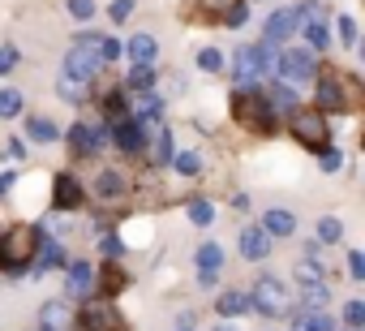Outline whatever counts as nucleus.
<instances>
[{"mask_svg": "<svg viewBox=\"0 0 365 331\" xmlns=\"http://www.w3.org/2000/svg\"><path fill=\"white\" fill-rule=\"evenodd\" d=\"M314 78H318V112H361L365 91L352 73L327 69V73H314Z\"/></svg>", "mask_w": 365, "mask_h": 331, "instance_id": "1", "label": "nucleus"}, {"mask_svg": "<svg viewBox=\"0 0 365 331\" xmlns=\"http://www.w3.org/2000/svg\"><path fill=\"white\" fill-rule=\"evenodd\" d=\"M35 250H39V228H31V224H18V228H9L5 237H0V271L22 275V271L31 267Z\"/></svg>", "mask_w": 365, "mask_h": 331, "instance_id": "2", "label": "nucleus"}, {"mask_svg": "<svg viewBox=\"0 0 365 331\" xmlns=\"http://www.w3.org/2000/svg\"><path fill=\"white\" fill-rule=\"evenodd\" d=\"M99 69H103V56H99V35H82V39H73V48L65 52V78H69V82L91 86V82L99 78Z\"/></svg>", "mask_w": 365, "mask_h": 331, "instance_id": "3", "label": "nucleus"}, {"mask_svg": "<svg viewBox=\"0 0 365 331\" xmlns=\"http://www.w3.org/2000/svg\"><path fill=\"white\" fill-rule=\"evenodd\" d=\"M250 310H258L262 318H288L292 314V288L279 275H262V280H254Z\"/></svg>", "mask_w": 365, "mask_h": 331, "instance_id": "4", "label": "nucleus"}, {"mask_svg": "<svg viewBox=\"0 0 365 331\" xmlns=\"http://www.w3.org/2000/svg\"><path fill=\"white\" fill-rule=\"evenodd\" d=\"M232 112H237V121H241L245 129H254V133H275V112H271V99H267L262 91L241 86V91L232 95Z\"/></svg>", "mask_w": 365, "mask_h": 331, "instance_id": "5", "label": "nucleus"}, {"mask_svg": "<svg viewBox=\"0 0 365 331\" xmlns=\"http://www.w3.org/2000/svg\"><path fill=\"white\" fill-rule=\"evenodd\" d=\"M275 69V44H250V48H241L237 52V61H232V78L241 82V86H254L258 78H267Z\"/></svg>", "mask_w": 365, "mask_h": 331, "instance_id": "6", "label": "nucleus"}, {"mask_svg": "<svg viewBox=\"0 0 365 331\" xmlns=\"http://www.w3.org/2000/svg\"><path fill=\"white\" fill-rule=\"evenodd\" d=\"M292 138H297V146H305V151H327V146H331L327 112H318V108H292Z\"/></svg>", "mask_w": 365, "mask_h": 331, "instance_id": "7", "label": "nucleus"}, {"mask_svg": "<svg viewBox=\"0 0 365 331\" xmlns=\"http://www.w3.org/2000/svg\"><path fill=\"white\" fill-rule=\"evenodd\" d=\"M275 73H279L284 86H301V82H309L318 73V61H314L309 48H288V52L275 56Z\"/></svg>", "mask_w": 365, "mask_h": 331, "instance_id": "8", "label": "nucleus"}, {"mask_svg": "<svg viewBox=\"0 0 365 331\" xmlns=\"http://www.w3.org/2000/svg\"><path fill=\"white\" fill-rule=\"evenodd\" d=\"M78 331H125V318L108 305V301H91L78 314Z\"/></svg>", "mask_w": 365, "mask_h": 331, "instance_id": "9", "label": "nucleus"}, {"mask_svg": "<svg viewBox=\"0 0 365 331\" xmlns=\"http://www.w3.org/2000/svg\"><path fill=\"white\" fill-rule=\"evenodd\" d=\"M301 22H305V14H301V9H279V14H271V18H267L262 39H267V44H279V39L297 35V31H301Z\"/></svg>", "mask_w": 365, "mask_h": 331, "instance_id": "10", "label": "nucleus"}, {"mask_svg": "<svg viewBox=\"0 0 365 331\" xmlns=\"http://www.w3.org/2000/svg\"><path fill=\"white\" fill-rule=\"evenodd\" d=\"M82 198H86L82 181L69 177V173H61L56 185H52V203H56V211H73V207H82Z\"/></svg>", "mask_w": 365, "mask_h": 331, "instance_id": "11", "label": "nucleus"}, {"mask_svg": "<svg viewBox=\"0 0 365 331\" xmlns=\"http://www.w3.org/2000/svg\"><path fill=\"white\" fill-rule=\"evenodd\" d=\"M271 254V233L262 228V224H250L245 233H241V258H250V263H262Z\"/></svg>", "mask_w": 365, "mask_h": 331, "instance_id": "12", "label": "nucleus"}, {"mask_svg": "<svg viewBox=\"0 0 365 331\" xmlns=\"http://www.w3.org/2000/svg\"><path fill=\"white\" fill-rule=\"evenodd\" d=\"M262 228H267L271 237H292V233H297V215L284 211V207H271V211L262 215Z\"/></svg>", "mask_w": 365, "mask_h": 331, "instance_id": "13", "label": "nucleus"}, {"mask_svg": "<svg viewBox=\"0 0 365 331\" xmlns=\"http://www.w3.org/2000/svg\"><path fill=\"white\" fill-rule=\"evenodd\" d=\"M91 288H95V267L91 263H73L69 267V292L73 297H91Z\"/></svg>", "mask_w": 365, "mask_h": 331, "instance_id": "14", "label": "nucleus"}, {"mask_svg": "<svg viewBox=\"0 0 365 331\" xmlns=\"http://www.w3.org/2000/svg\"><path fill=\"white\" fill-rule=\"evenodd\" d=\"M142 142H146V138H142V121H120V125H116V146H120V151L133 155V151H142Z\"/></svg>", "mask_w": 365, "mask_h": 331, "instance_id": "15", "label": "nucleus"}, {"mask_svg": "<svg viewBox=\"0 0 365 331\" xmlns=\"http://www.w3.org/2000/svg\"><path fill=\"white\" fill-rule=\"evenodd\" d=\"M95 284H99L103 292H125V284H129V275H125V271L116 267V258H112L108 267H99V271H95Z\"/></svg>", "mask_w": 365, "mask_h": 331, "instance_id": "16", "label": "nucleus"}, {"mask_svg": "<svg viewBox=\"0 0 365 331\" xmlns=\"http://www.w3.org/2000/svg\"><path fill=\"white\" fill-rule=\"evenodd\" d=\"M215 310H220L224 318H237V314H245V310H250V292L228 288V292H220V297H215Z\"/></svg>", "mask_w": 365, "mask_h": 331, "instance_id": "17", "label": "nucleus"}, {"mask_svg": "<svg viewBox=\"0 0 365 331\" xmlns=\"http://www.w3.org/2000/svg\"><path fill=\"white\" fill-rule=\"evenodd\" d=\"M61 263H65V250H61L56 241H43V237H39V254L31 258V267H35V271H48V267H61Z\"/></svg>", "mask_w": 365, "mask_h": 331, "instance_id": "18", "label": "nucleus"}, {"mask_svg": "<svg viewBox=\"0 0 365 331\" xmlns=\"http://www.w3.org/2000/svg\"><path fill=\"white\" fill-rule=\"evenodd\" d=\"M297 301H305L309 310H322V305L331 301V280H314V284H305V288L297 292Z\"/></svg>", "mask_w": 365, "mask_h": 331, "instance_id": "19", "label": "nucleus"}, {"mask_svg": "<svg viewBox=\"0 0 365 331\" xmlns=\"http://www.w3.org/2000/svg\"><path fill=\"white\" fill-rule=\"evenodd\" d=\"M39 322H43V331H65V327H69V310H65V301H48V305L39 310Z\"/></svg>", "mask_w": 365, "mask_h": 331, "instance_id": "20", "label": "nucleus"}, {"mask_svg": "<svg viewBox=\"0 0 365 331\" xmlns=\"http://www.w3.org/2000/svg\"><path fill=\"white\" fill-rule=\"evenodd\" d=\"M301 31H305V44H309V52H322V48H331V31H327L318 18L301 22Z\"/></svg>", "mask_w": 365, "mask_h": 331, "instance_id": "21", "label": "nucleus"}, {"mask_svg": "<svg viewBox=\"0 0 365 331\" xmlns=\"http://www.w3.org/2000/svg\"><path fill=\"white\" fill-rule=\"evenodd\" d=\"M155 52H159V44H155L150 35H133V39H129V56H133V65H150Z\"/></svg>", "mask_w": 365, "mask_h": 331, "instance_id": "22", "label": "nucleus"}, {"mask_svg": "<svg viewBox=\"0 0 365 331\" xmlns=\"http://www.w3.org/2000/svg\"><path fill=\"white\" fill-rule=\"evenodd\" d=\"M159 112H163V99L155 91H142V99L133 103V121H159Z\"/></svg>", "mask_w": 365, "mask_h": 331, "instance_id": "23", "label": "nucleus"}, {"mask_svg": "<svg viewBox=\"0 0 365 331\" xmlns=\"http://www.w3.org/2000/svg\"><path fill=\"white\" fill-rule=\"evenodd\" d=\"M146 146H150V159H155V163H168V159H172V133H168L163 125L150 129V142H146Z\"/></svg>", "mask_w": 365, "mask_h": 331, "instance_id": "24", "label": "nucleus"}, {"mask_svg": "<svg viewBox=\"0 0 365 331\" xmlns=\"http://www.w3.org/2000/svg\"><path fill=\"white\" fill-rule=\"evenodd\" d=\"M292 331H335V327H331V318L322 310H309V314L292 318Z\"/></svg>", "mask_w": 365, "mask_h": 331, "instance_id": "25", "label": "nucleus"}, {"mask_svg": "<svg viewBox=\"0 0 365 331\" xmlns=\"http://www.w3.org/2000/svg\"><path fill=\"white\" fill-rule=\"evenodd\" d=\"M125 86H129V91H155V69H150V65H133Z\"/></svg>", "mask_w": 365, "mask_h": 331, "instance_id": "26", "label": "nucleus"}, {"mask_svg": "<svg viewBox=\"0 0 365 331\" xmlns=\"http://www.w3.org/2000/svg\"><path fill=\"white\" fill-rule=\"evenodd\" d=\"M95 194H103V198H116V194H125V177H120V173H99V185H95Z\"/></svg>", "mask_w": 365, "mask_h": 331, "instance_id": "27", "label": "nucleus"}, {"mask_svg": "<svg viewBox=\"0 0 365 331\" xmlns=\"http://www.w3.org/2000/svg\"><path fill=\"white\" fill-rule=\"evenodd\" d=\"M172 163H176V173H185V177H198V168H202V159L194 151H172Z\"/></svg>", "mask_w": 365, "mask_h": 331, "instance_id": "28", "label": "nucleus"}, {"mask_svg": "<svg viewBox=\"0 0 365 331\" xmlns=\"http://www.w3.org/2000/svg\"><path fill=\"white\" fill-rule=\"evenodd\" d=\"M220 263H224V250H220L215 241H207V245H198V267H202V271H215Z\"/></svg>", "mask_w": 365, "mask_h": 331, "instance_id": "29", "label": "nucleus"}, {"mask_svg": "<svg viewBox=\"0 0 365 331\" xmlns=\"http://www.w3.org/2000/svg\"><path fill=\"white\" fill-rule=\"evenodd\" d=\"M339 237H344V224H339L335 215H327V220L318 224V241H322V245H335Z\"/></svg>", "mask_w": 365, "mask_h": 331, "instance_id": "30", "label": "nucleus"}, {"mask_svg": "<svg viewBox=\"0 0 365 331\" xmlns=\"http://www.w3.org/2000/svg\"><path fill=\"white\" fill-rule=\"evenodd\" d=\"M26 129H31V138H35V142H56V138H61V133H56V125H52V121H39V116H35Z\"/></svg>", "mask_w": 365, "mask_h": 331, "instance_id": "31", "label": "nucleus"}, {"mask_svg": "<svg viewBox=\"0 0 365 331\" xmlns=\"http://www.w3.org/2000/svg\"><path fill=\"white\" fill-rule=\"evenodd\" d=\"M190 220H194V224H198V228H207V224H211V220H215V207H211V203H202V198H198V203H190Z\"/></svg>", "mask_w": 365, "mask_h": 331, "instance_id": "32", "label": "nucleus"}, {"mask_svg": "<svg viewBox=\"0 0 365 331\" xmlns=\"http://www.w3.org/2000/svg\"><path fill=\"white\" fill-rule=\"evenodd\" d=\"M297 280H301V284H314V280H327V271L318 267V258H305V263L297 267Z\"/></svg>", "mask_w": 365, "mask_h": 331, "instance_id": "33", "label": "nucleus"}, {"mask_svg": "<svg viewBox=\"0 0 365 331\" xmlns=\"http://www.w3.org/2000/svg\"><path fill=\"white\" fill-rule=\"evenodd\" d=\"M22 112V91H0V116H18Z\"/></svg>", "mask_w": 365, "mask_h": 331, "instance_id": "34", "label": "nucleus"}, {"mask_svg": "<svg viewBox=\"0 0 365 331\" xmlns=\"http://www.w3.org/2000/svg\"><path fill=\"white\" fill-rule=\"evenodd\" d=\"M232 5H241V0H198V9H202L207 18H224Z\"/></svg>", "mask_w": 365, "mask_h": 331, "instance_id": "35", "label": "nucleus"}, {"mask_svg": "<svg viewBox=\"0 0 365 331\" xmlns=\"http://www.w3.org/2000/svg\"><path fill=\"white\" fill-rule=\"evenodd\" d=\"M344 322L356 331V327H365V301H348L344 305Z\"/></svg>", "mask_w": 365, "mask_h": 331, "instance_id": "36", "label": "nucleus"}, {"mask_svg": "<svg viewBox=\"0 0 365 331\" xmlns=\"http://www.w3.org/2000/svg\"><path fill=\"white\" fill-rule=\"evenodd\" d=\"M198 65H202L207 73H220V69H224V56H220L215 48H202V52H198Z\"/></svg>", "mask_w": 365, "mask_h": 331, "instance_id": "37", "label": "nucleus"}, {"mask_svg": "<svg viewBox=\"0 0 365 331\" xmlns=\"http://www.w3.org/2000/svg\"><path fill=\"white\" fill-rule=\"evenodd\" d=\"M69 14H73L78 22H91V18H95V0H69Z\"/></svg>", "mask_w": 365, "mask_h": 331, "instance_id": "38", "label": "nucleus"}, {"mask_svg": "<svg viewBox=\"0 0 365 331\" xmlns=\"http://www.w3.org/2000/svg\"><path fill=\"white\" fill-rule=\"evenodd\" d=\"M318 155H322V173H339V168H344V155H339V151L327 146V151H318Z\"/></svg>", "mask_w": 365, "mask_h": 331, "instance_id": "39", "label": "nucleus"}, {"mask_svg": "<svg viewBox=\"0 0 365 331\" xmlns=\"http://www.w3.org/2000/svg\"><path fill=\"white\" fill-rule=\"evenodd\" d=\"M220 22H228V26H245V22H250V9H245V5H232Z\"/></svg>", "mask_w": 365, "mask_h": 331, "instance_id": "40", "label": "nucleus"}, {"mask_svg": "<svg viewBox=\"0 0 365 331\" xmlns=\"http://www.w3.org/2000/svg\"><path fill=\"white\" fill-rule=\"evenodd\" d=\"M335 31H339V39H344V44H356V22H352V18H339V22H335Z\"/></svg>", "mask_w": 365, "mask_h": 331, "instance_id": "41", "label": "nucleus"}, {"mask_svg": "<svg viewBox=\"0 0 365 331\" xmlns=\"http://www.w3.org/2000/svg\"><path fill=\"white\" fill-rule=\"evenodd\" d=\"M99 56H103V65L116 61L120 56V39H99Z\"/></svg>", "mask_w": 365, "mask_h": 331, "instance_id": "42", "label": "nucleus"}, {"mask_svg": "<svg viewBox=\"0 0 365 331\" xmlns=\"http://www.w3.org/2000/svg\"><path fill=\"white\" fill-rule=\"evenodd\" d=\"M108 14H112V22H125V18L133 14V0H112V9H108Z\"/></svg>", "mask_w": 365, "mask_h": 331, "instance_id": "43", "label": "nucleus"}, {"mask_svg": "<svg viewBox=\"0 0 365 331\" xmlns=\"http://www.w3.org/2000/svg\"><path fill=\"white\" fill-rule=\"evenodd\" d=\"M275 103L292 112V108H297V95H292V86H279V91H275Z\"/></svg>", "mask_w": 365, "mask_h": 331, "instance_id": "44", "label": "nucleus"}, {"mask_svg": "<svg viewBox=\"0 0 365 331\" xmlns=\"http://www.w3.org/2000/svg\"><path fill=\"white\" fill-rule=\"evenodd\" d=\"M348 271H352V280H365V258H361L356 250L348 254Z\"/></svg>", "mask_w": 365, "mask_h": 331, "instance_id": "45", "label": "nucleus"}, {"mask_svg": "<svg viewBox=\"0 0 365 331\" xmlns=\"http://www.w3.org/2000/svg\"><path fill=\"white\" fill-rule=\"evenodd\" d=\"M18 65V48H0V73H9Z\"/></svg>", "mask_w": 365, "mask_h": 331, "instance_id": "46", "label": "nucleus"}, {"mask_svg": "<svg viewBox=\"0 0 365 331\" xmlns=\"http://www.w3.org/2000/svg\"><path fill=\"white\" fill-rule=\"evenodd\" d=\"M103 254H108V258H120V241H116V237H103Z\"/></svg>", "mask_w": 365, "mask_h": 331, "instance_id": "47", "label": "nucleus"}, {"mask_svg": "<svg viewBox=\"0 0 365 331\" xmlns=\"http://www.w3.org/2000/svg\"><path fill=\"white\" fill-rule=\"evenodd\" d=\"M9 155H14V159H22V155H26V146H22V138H14V142H9Z\"/></svg>", "mask_w": 365, "mask_h": 331, "instance_id": "48", "label": "nucleus"}, {"mask_svg": "<svg viewBox=\"0 0 365 331\" xmlns=\"http://www.w3.org/2000/svg\"><path fill=\"white\" fill-rule=\"evenodd\" d=\"M198 288H215V271H202L198 275Z\"/></svg>", "mask_w": 365, "mask_h": 331, "instance_id": "49", "label": "nucleus"}, {"mask_svg": "<svg viewBox=\"0 0 365 331\" xmlns=\"http://www.w3.org/2000/svg\"><path fill=\"white\" fill-rule=\"evenodd\" d=\"M215 331H237V327H232V322H220V327H215Z\"/></svg>", "mask_w": 365, "mask_h": 331, "instance_id": "50", "label": "nucleus"}, {"mask_svg": "<svg viewBox=\"0 0 365 331\" xmlns=\"http://www.w3.org/2000/svg\"><path fill=\"white\" fill-rule=\"evenodd\" d=\"M176 331H194V327H190V322H185V327H176Z\"/></svg>", "mask_w": 365, "mask_h": 331, "instance_id": "51", "label": "nucleus"}, {"mask_svg": "<svg viewBox=\"0 0 365 331\" xmlns=\"http://www.w3.org/2000/svg\"><path fill=\"white\" fill-rule=\"evenodd\" d=\"M348 331H352V327H348Z\"/></svg>", "mask_w": 365, "mask_h": 331, "instance_id": "52", "label": "nucleus"}]
</instances>
